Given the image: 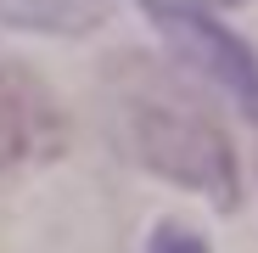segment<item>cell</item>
Returning <instances> with one entry per match:
<instances>
[{"mask_svg":"<svg viewBox=\"0 0 258 253\" xmlns=\"http://www.w3.org/2000/svg\"><path fill=\"white\" fill-rule=\"evenodd\" d=\"M129 146L163 180H174V186L219 203V208L241 203V169H236L225 130L180 96L146 90L141 102H129Z\"/></svg>","mask_w":258,"mask_h":253,"instance_id":"cell-1","label":"cell"},{"mask_svg":"<svg viewBox=\"0 0 258 253\" xmlns=\"http://www.w3.org/2000/svg\"><path fill=\"white\" fill-rule=\"evenodd\" d=\"M135 6L157 23V34L180 51V62H191L197 73H208L219 90L258 124V57L247 39H236L225 23H213L191 0H135Z\"/></svg>","mask_w":258,"mask_h":253,"instance_id":"cell-2","label":"cell"},{"mask_svg":"<svg viewBox=\"0 0 258 253\" xmlns=\"http://www.w3.org/2000/svg\"><path fill=\"white\" fill-rule=\"evenodd\" d=\"M56 141H62V124L51 96L34 79H17V73L0 79V175L56 152Z\"/></svg>","mask_w":258,"mask_h":253,"instance_id":"cell-3","label":"cell"},{"mask_svg":"<svg viewBox=\"0 0 258 253\" xmlns=\"http://www.w3.org/2000/svg\"><path fill=\"white\" fill-rule=\"evenodd\" d=\"M112 0H0V23L34 34H84L107 17Z\"/></svg>","mask_w":258,"mask_h":253,"instance_id":"cell-4","label":"cell"},{"mask_svg":"<svg viewBox=\"0 0 258 253\" xmlns=\"http://www.w3.org/2000/svg\"><path fill=\"white\" fill-rule=\"evenodd\" d=\"M152 253H208V242L180 231V225H157L152 231Z\"/></svg>","mask_w":258,"mask_h":253,"instance_id":"cell-5","label":"cell"},{"mask_svg":"<svg viewBox=\"0 0 258 253\" xmlns=\"http://www.w3.org/2000/svg\"><path fill=\"white\" fill-rule=\"evenodd\" d=\"M208 6H241V0H208Z\"/></svg>","mask_w":258,"mask_h":253,"instance_id":"cell-6","label":"cell"}]
</instances>
